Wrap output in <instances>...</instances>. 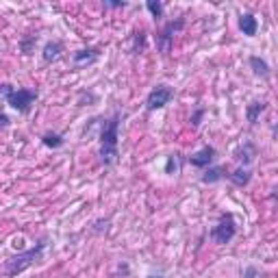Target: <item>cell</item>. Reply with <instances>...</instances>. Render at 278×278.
<instances>
[{
  "instance_id": "cell-1",
  "label": "cell",
  "mask_w": 278,
  "mask_h": 278,
  "mask_svg": "<svg viewBox=\"0 0 278 278\" xmlns=\"http://www.w3.org/2000/svg\"><path fill=\"white\" fill-rule=\"evenodd\" d=\"M117 135H120V113L111 115L107 122L102 124L100 130V161L104 165H113L120 157V150H117Z\"/></svg>"
},
{
  "instance_id": "cell-2",
  "label": "cell",
  "mask_w": 278,
  "mask_h": 278,
  "mask_svg": "<svg viewBox=\"0 0 278 278\" xmlns=\"http://www.w3.org/2000/svg\"><path fill=\"white\" fill-rule=\"evenodd\" d=\"M44 248H46V239H39L31 250H26V252H22V254L11 256V259H7L5 261V272H7V276H16L20 272H24L26 267H31L35 261L42 259Z\"/></svg>"
},
{
  "instance_id": "cell-3",
  "label": "cell",
  "mask_w": 278,
  "mask_h": 278,
  "mask_svg": "<svg viewBox=\"0 0 278 278\" xmlns=\"http://www.w3.org/2000/svg\"><path fill=\"white\" fill-rule=\"evenodd\" d=\"M0 94L7 98V104L11 109H16L18 113H29L33 102L37 100V91L35 89H13L11 85H0Z\"/></svg>"
},
{
  "instance_id": "cell-4",
  "label": "cell",
  "mask_w": 278,
  "mask_h": 278,
  "mask_svg": "<svg viewBox=\"0 0 278 278\" xmlns=\"http://www.w3.org/2000/svg\"><path fill=\"white\" fill-rule=\"evenodd\" d=\"M211 239L215 243H230L233 241V237L237 235V226H235V220L233 215L226 213L220 217V222H217V226L211 228Z\"/></svg>"
},
{
  "instance_id": "cell-5",
  "label": "cell",
  "mask_w": 278,
  "mask_h": 278,
  "mask_svg": "<svg viewBox=\"0 0 278 278\" xmlns=\"http://www.w3.org/2000/svg\"><path fill=\"white\" fill-rule=\"evenodd\" d=\"M172 98H174V89H172L170 85H157L148 94V98H146V109L148 111L163 109L165 104H170Z\"/></svg>"
},
{
  "instance_id": "cell-6",
  "label": "cell",
  "mask_w": 278,
  "mask_h": 278,
  "mask_svg": "<svg viewBox=\"0 0 278 278\" xmlns=\"http://www.w3.org/2000/svg\"><path fill=\"white\" fill-rule=\"evenodd\" d=\"M185 26V20L183 18H178L176 22L172 20V22L165 26V29L159 33V37H157V46H159V50L161 52H170V48H172V39H174V35L178 31H181Z\"/></svg>"
},
{
  "instance_id": "cell-7",
  "label": "cell",
  "mask_w": 278,
  "mask_h": 278,
  "mask_svg": "<svg viewBox=\"0 0 278 278\" xmlns=\"http://www.w3.org/2000/svg\"><path fill=\"white\" fill-rule=\"evenodd\" d=\"M98 57H100V50H98V48L76 50V52H74V57H72V63H74V68H76V70H83V68H87V65L94 63Z\"/></svg>"
},
{
  "instance_id": "cell-8",
  "label": "cell",
  "mask_w": 278,
  "mask_h": 278,
  "mask_svg": "<svg viewBox=\"0 0 278 278\" xmlns=\"http://www.w3.org/2000/svg\"><path fill=\"white\" fill-rule=\"evenodd\" d=\"M213 159H215V148L213 146H204L202 150H198L189 157V163L194 165V168H209V165L213 163Z\"/></svg>"
},
{
  "instance_id": "cell-9",
  "label": "cell",
  "mask_w": 278,
  "mask_h": 278,
  "mask_svg": "<svg viewBox=\"0 0 278 278\" xmlns=\"http://www.w3.org/2000/svg\"><path fill=\"white\" fill-rule=\"evenodd\" d=\"M254 157H256V146L252 142H246L239 150H237V155H235V159L241 165H250V163L254 161Z\"/></svg>"
},
{
  "instance_id": "cell-10",
  "label": "cell",
  "mask_w": 278,
  "mask_h": 278,
  "mask_svg": "<svg viewBox=\"0 0 278 278\" xmlns=\"http://www.w3.org/2000/svg\"><path fill=\"white\" fill-rule=\"evenodd\" d=\"M239 29H241L243 35L254 37L256 31H259V22H256V18L252 16V13H243V16L239 18Z\"/></svg>"
},
{
  "instance_id": "cell-11",
  "label": "cell",
  "mask_w": 278,
  "mask_h": 278,
  "mask_svg": "<svg viewBox=\"0 0 278 278\" xmlns=\"http://www.w3.org/2000/svg\"><path fill=\"white\" fill-rule=\"evenodd\" d=\"M226 168H222V165H215V168H207V172L202 174V183H217L222 181V178H226Z\"/></svg>"
},
{
  "instance_id": "cell-12",
  "label": "cell",
  "mask_w": 278,
  "mask_h": 278,
  "mask_svg": "<svg viewBox=\"0 0 278 278\" xmlns=\"http://www.w3.org/2000/svg\"><path fill=\"white\" fill-rule=\"evenodd\" d=\"M250 172L248 170H243V168H239V170H235V172H230V174H226V178L230 183L235 185V187H246V185L250 183Z\"/></svg>"
},
{
  "instance_id": "cell-13",
  "label": "cell",
  "mask_w": 278,
  "mask_h": 278,
  "mask_svg": "<svg viewBox=\"0 0 278 278\" xmlns=\"http://www.w3.org/2000/svg\"><path fill=\"white\" fill-rule=\"evenodd\" d=\"M61 52H63V44L61 42H48L46 44V48H44V61H57L59 57H61Z\"/></svg>"
},
{
  "instance_id": "cell-14",
  "label": "cell",
  "mask_w": 278,
  "mask_h": 278,
  "mask_svg": "<svg viewBox=\"0 0 278 278\" xmlns=\"http://www.w3.org/2000/svg\"><path fill=\"white\" fill-rule=\"evenodd\" d=\"M250 68H252L256 76H263V78L269 76V65L265 59H261V57H250Z\"/></svg>"
},
{
  "instance_id": "cell-15",
  "label": "cell",
  "mask_w": 278,
  "mask_h": 278,
  "mask_svg": "<svg viewBox=\"0 0 278 278\" xmlns=\"http://www.w3.org/2000/svg\"><path fill=\"white\" fill-rule=\"evenodd\" d=\"M265 111V102H252V104H248V109H246V117H248V122L250 124H254L256 120H259V115Z\"/></svg>"
},
{
  "instance_id": "cell-16",
  "label": "cell",
  "mask_w": 278,
  "mask_h": 278,
  "mask_svg": "<svg viewBox=\"0 0 278 278\" xmlns=\"http://www.w3.org/2000/svg\"><path fill=\"white\" fill-rule=\"evenodd\" d=\"M42 144L48 146V148H61V146H63V135H59V133H44L42 135Z\"/></svg>"
},
{
  "instance_id": "cell-17",
  "label": "cell",
  "mask_w": 278,
  "mask_h": 278,
  "mask_svg": "<svg viewBox=\"0 0 278 278\" xmlns=\"http://www.w3.org/2000/svg\"><path fill=\"white\" fill-rule=\"evenodd\" d=\"M181 172V155H170L168 163H165V174H178Z\"/></svg>"
},
{
  "instance_id": "cell-18",
  "label": "cell",
  "mask_w": 278,
  "mask_h": 278,
  "mask_svg": "<svg viewBox=\"0 0 278 278\" xmlns=\"http://www.w3.org/2000/svg\"><path fill=\"white\" fill-rule=\"evenodd\" d=\"M146 7H148V11L152 13V18H155V20H161L163 18V5L159 3V0H148Z\"/></svg>"
},
{
  "instance_id": "cell-19",
  "label": "cell",
  "mask_w": 278,
  "mask_h": 278,
  "mask_svg": "<svg viewBox=\"0 0 278 278\" xmlns=\"http://www.w3.org/2000/svg\"><path fill=\"white\" fill-rule=\"evenodd\" d=\"M35 44H37V37H35V35H29V37L22 39V44H20V46H22V52H24V55H31L33 48H35Z\"/></svg>"
},
{
  "instance_id": "cell-20",
  "label": "cell",
  "mask_w": 278,
  "mask_h": 278,
  "mask_svg": "<svg viewBox=\"0 0 278 278\" xmlns=\"http://www.w3.org/2000/svg\"><path fill=\"white\" fill-rule=\"evenodd\" d=\"M144 44H146V35H144V33H135V48H133V52H142Z\"/></svg>"
},
{
  "instance_id": "cell-21",
  "label": "cell",
  "mask_w": 278,
  "mask_h": 278,
  "mask_svg": "<svg viewBox=\"0 0 278 278\" xmlns=\"http://www.w3.org/2000/svg\"><path fill=\"white\" fill-rule=\"evenodd\" d=\"M202 115H204V109H198L196 111V113L194 115H191V126H194V128H198V126H200V120H202Z\"/></svg>"
},
{
  "instance_id": "cell-22",
  "label": "cell",
  "mask_w": 278,
  "mask_h": 278,
  "mask_svg": "<svg viewBox=\"0 0 278 278\" xmlns=\"http://www.w3.org/2000/svg\"><path fill=\"white\" fill-rule=\"evenodd\" d=\"M259 272H256V267H248L246 272H243V278H256Z\"/></svg>"
},
{
  "instance_id": "cell-23",
  "label": "cell",
  "mask_w": 278,
  "mask_h": 278,
  "mask_svg": "<svg viewBox=\"0 0 278 278\" xmlns=\"http://www.w3.org/2000/svg\"><path fill=\"white\" fill-rule=\"evenodd\" d=\"M104 7H111V9H124L126 3H104Z\"/></svg>"
},
{
  "instance_id": "cell-24",
  "label": "cell",
  "mask_w": 278,
  "mask_h": 278,
  "mask_svg": "<svg viewBox=\"0 0 278 278\" xmlns=\"http://www.w3.org/2000/svg\"><path fill=\"white\" fill-rule=\"evenodd\" d=\"M0 126H3V128L9 126V117H7L5 113H0Z\"/></svg>"
},
{
  "instance_id": "cell-25",
  "label": "cell",
  "mask_w": 278,
  "mask_h": 278,
  "mask_svg": "<svg viewBox=\"0 0 278 278\" xmlns=\"http://www.w3.org/2000/svg\"><path fill=\"white\" fill-rule=\"evenodd\" d=\"M150 278H163V276H150Z\"/></svg>"
}]
</instances>
